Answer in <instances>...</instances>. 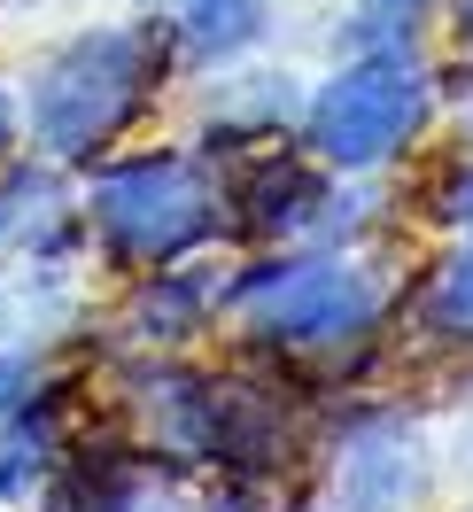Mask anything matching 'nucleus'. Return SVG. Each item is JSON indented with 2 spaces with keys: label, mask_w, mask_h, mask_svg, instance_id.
Listing matches in <instances>:
<instances>
[{
  "label": "nucleus",
  "mask_w": 473,
  "mask_h": 512,
  "mask_svg": "<svg viewBox=\"0 0 473 512\" xmlns=\"http://www.w3.org/2000/svg\"><path fill=\"white\" fill-rule=\"evenodd\" d=\"M427 218H435L442 233L473 241V148H466V156H450L435 179H427Z\"/></svg>",
  "instance_id": "nucleus-15"
},
{
  "label": "nucleus",
  "mask_w": 473,
  "mask_h": 512,
  "mask_svg": "<svg viewBox=\"0 0 473 512\" xmlns=\"http://www.w3.org/2000/svg\"><path fill=\"white\" fill-rule=\"evenodd\" d=\"M225 326L295 388H349L396 326V280L365 249H249L225 264Z\"/></svg>",
  "instance_id": "nucleus-1"
},
{
  "label": "nucleus",
  "mask_w": 473,
  "mask_h": 512,
  "mask_svg": "<svg viewBox=\"0 0 473 512\" xmlns=\"http://www.w3.org/2000/svg\"><path fill=\"white\" fill-rule=\"evenodd\" d=\"M194 512H280V505H272V489H249V481H210V497Z\"/></svg>",
  "instance_id": "nucleus-18"
},
{
  "label": "nucleus",
  "mask_w": 473,
  "mask_h": 512,
  "mask_svg": "<svg viewBox=\"0 0 473 512\" xmlns=\"http://www.w3.org/2000/svg\"><path fill=\"white\" fill-rule=\"evenodd\" d=\"M450 0H349V24L334 32V55L357 47H388V39H427Z\"/></svg>",
  "instance_id": "nucleus-14"
},
{
  "label": "nucleus",
  "mask_w": 473,
  "mask_h": 512,
  "mask_svg": "<svg viewBox=\"0 0 473 512\" xmlns=\"http://www.w3.org/2000/svg\"><path fill=\"white\" fill-rule=\"evenodd\" d=\"M0 256L8 264H86L94 241H86V202H78V179L70 163L55 156H16L0 163Z\"/></svg>",
  "instance_id": "nucleus-8"
},
{
  "label": "nucleus",
  "mask_w": 473,
  "mask_h": 512,
  "mask_svg": "<svg viewBox=\"0 0 473 512\" xmlns=\"http://www.w3.org/2000/svg\"><path fill=\"white\" fill-rule=\"evenodd\" d=\"M109 412L171 481H210V365L132 350L109 373Z\"/></svg>",
  "instance_id": "nucleus-6"
},
{
  "label": "nucleus",
  "mask_w": 473,
  "mask_h": 512,
  "mask_svg": "<svg viewBox=\"0 0 473 512\" xmlns=\"http://www.w3.org/2000/svg\"><path fill=\"white\" fill-rule=\"evenodd\" d=\"M442 458L404 404H349L318 419V505L326 512H435Z\"/></svg>",
  "instance_id": "nucleus-5"
},
{
  "label": "nucleus",
  "mask_w": 473,
  "mask_h": 512,
  "mask_svg": "<svg viewBox=\"0 0 473 512\" xmlns=\"http://www.w3.org/2000/svg\"><path fill=\"white\" fill-rule=\"evenodd\" d=\"M55 373V357L39 350V342H0V419L16 412V404H32V388Z\"/></svg>",
  "instance_id": "nucleus-16"
},
{
  "label": "nucleus",
  "mask_w": 473,
  "mask_h": 512,
  "mask_svg": "<svg viewBox=\"0 0 473 512\" xmlns=\"http://www.w3.org/2000/svg\"><path fill=\"white\" fill-rule=\"evenodd\" d=\"M303 512H326V505H303Z\"/></svg>",
  "instance_id": "nucleus-22"
},
{
  "label": "nucleus",
  "mask_w": 473,
  "mask_h": 512,
  "mask_svg": "<svg viewBox=\"0 0 473 512\" xmlns=\"http://www.w3.org/2000/svg\"><path fill=\"white\" fill-rule=\"evenodd\" d=\"M24 148V94L16 86H0V163Z\"/></svg>",
  "instance_id": "nucleus-19"
},
{
  "label": "nucleus",
  "mask_w": 473,
  "mask_h": 512,
  "mask_svg": "<svg viewBox=\"0 0 473 512\" xmlns=\"http://www.w3.org/2000/svg\"><path fill=\"white\" fill-rule=\"evenodd\" d=\"M442 117V63L427 39H388L334 55V70L303 94L295 140L311 148L334 179H380L388 163H404Z\"/></svg>",
  "instance_id": "nucleus-4"
},
{
  "label": "nucleus",
  "mask_w": 473,
  "mask_h": 512,
  "mask_svg": "<svg viewBox=\"0 0 473 512\" xmlns=\"http://www.w3.org/2000/svg\"><path fill=\"white\" fill-rule=\"evenodd\" d=\"M0 334H8V303H0Z\"/></svg>",
  "instance_id": "nucleus-21"
},
{
  "label": "nucleus",
  "mask_w": 473,
  "mask_h": 512,
  "mask_svg": "<svg viewBox=\"0 0 473 512\" xmlns=\"http://www.w3.org/2000/svg\"><path fill=\"white\" fill-rule=\"evenodd\" d=\"M396 326L435 357H473V241H442L419 280L396 288Z\"/></svg>",
  "instance_id": "nucleus-12"
},
{
  "label": "nucleus",
  "mask_w": 473,
  "mask_h": 512,
  "mask_svg": "<svg viewBox=\"0 0 473 512\" xmlns=\"http://www.w3.org/2000/svg\"><path fill=\"white\" fill-rule=\"evenodd\" d=\"M272 16H280V0H171L163 32H171L179 78H210L225 63H249L272 39Z\"/></svg>",
  "instance_id": "nucleus-13"
},
{
  "label": "nucleus",
  "mask_w": 473,
  "mask_h": 512,
  "mask_svg": "<svg viewBox=\"0 0 473 512\" xmlns=\"http://www.w3.org/2000/svg\"><path fill=\"white\" fill-rule=\"evenodd\" d=\"M442 16H450V47H458V63L473 70V0H450Z\"/></svg>",
  "instance_id": "nucleus-20"
},
{
  "label": "nucleus",
  "mask_w": 473,
  "mask_h": 512,
  "mask_svg": "<svg viewBox=\"0 0 473 512\" xmlns=\"http://www.w3.org/2000/svg\"><path fill=\"white\" fill-rule=\"evenodd\" d=\"M86 512H179V481L156 474V481H140V489L109 497V505H86Z\"/></svg>",
  "instance_id": "nucleus-17"
},
{
  "label": "nucleus",
  "mask_w": 473,
  "mask_h": 512,
  "mask_svg": "<svg viewBox=\"0 0 473 512\" xmlns=\"http://www.w3.org/2000/svg\"><path fill=\"white\" fill-rule=\"evenodd\" d=\"M458 512H473V505H458Z\"/></svg>",
  "instance_id": "nucleus-23"
},
{
  "label": "nucleus",
  "mask_w": 473,
  "mask_h": 512,
  "mask_svg": "<svg viewBox=\"0 0 473 512\" xmlns=\"http://www.w3.org/2000/svg\"><path fill=\"white\" fill-rule=\"evenodd\" d=\"M171 78H179V63H171L163 16L86 24L55 55H39L32 86H24V140H32L39 156L86 171V163L117 156L132 132L156 117Z\"/></svg>",
  "instance_id": "nucleus-2"
},
{
  "label": "nucleus",
  "mask_w": 473,
  "mask_h": 512,
  "mask_svg": "<svg viewBox=\"0 0 473 512\" xmlns=\"http://www.w3.org/2000/svg\"><path fill=\"white\" fill-rule=\"evenodd\" d=\"M78 427V381L70 373H47L32 388V404L0 419V512H39L47 481L63 466V443Z\"/></svg>",
  "instance_id": "nucleus-11"
},
{
  "label": "nucleus",
  "mask_w": 473,
  "mask_h": 512,
  "mask_svg": "<svg viewBox=\"0 0 473 512\" xmlns=\"http://www.w3.org/2000/svg\"><path fill=\"white\" fill-rule=\"evenodd\" d=\"M225 326V264L218 249L187 256V264H156L132 272L125 303H117V334L148 357H187L194 342H210Z\"/></svg>",
  "instance_id": "nucleus-9"
},
{
  "label": "nucleus",
  "mask_w": 473,
  "mask_h": 512,
  "mask_svg": "<svg viewBox=\"0 0 473 512\" xmlns=\"http://www.w3.org/2000/svg\"><path fill=\"white\" fill-rule=\"evenodd\" d=\"M303 78L295 70H272V63H225L210 70L202 86V109H194V140L210 163H233L249 148H272V140H295L303 125Z\"/></svg>",
  "instance_id": "nucleus-10"
},
{
  "label": "nucleus",
  "mask_w": 473,
  "mask_h": 512,
  "mask_svg": "<svg viewBox=\"0 0 473 512\" xmlns=\"http://www.w3.org/2000/svg\"><path fill=\"white\" fill-rule=\"evenodd\" d=\"M78 202H86V241H94L109 280L156 272V264H187V256L233 241L225 171L202 148H187V140L117 148V156L86 163Z\"/></svg>",
  "instance_id": "nucleus-3"
},
{
  "label": "nucleus",
  "mask_w": 473,
  "mask_h": 512,
  "mask_svg": "<svg viewBox=\"0 0 473 512\" xmlns=\"http://www.w3.org/2000/svg\"><path fill=\"white\" fill-rule=\"evenodd\" d=\"M225 171V218L241 249H311V225L326 210L334 171L303 148V140H272L249 156L218 163Z\"/></svg>",
  "instance_id": "nucleus-7"
}]
</instances>
